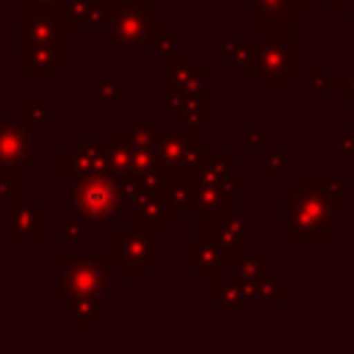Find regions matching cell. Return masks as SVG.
<instances>
[{
    "label": "cell",
    "mask_w": 354,
    "mask_h": 354,
    "mask_svg": "<svg viewBox=\"0 0 354 354\" xmlns=\"http://www.w3.org/2000/svg\"><path fill=\"white\" fill-rule=\"evenodd\" d=\"M335 216L321 180L301 177L290 191H285V238L288 241H332Z\"/></svg>",
    "instance_id": "6da1fadb"
},
{
    "label": "cell",
    "mask_w": 354,
    "mask_h": 354,
    "mask_svg": "<svg viewBox=\"0 0 354 354\" xmlns=\"http://www.w3.org/2000/svg\"><path fill=\"white\" fill-rule=\"evenodd\" d=\"M158 6L133 3L116 6L111 14V47L113 50H155L158 47Z\"/></svg>",
    "instance_id": "7a4b0ae2"
},
{
    "label": "cell",
    "mask_w": 354,
    "mask_h": 354,
    "mask_svg": "<svg viewBox=\"0 0 354 354\" xmlns=\"http://www.w3.org/2000/svg\"><path fill=\"white\" fill-rule=\"evenodd\" d=\"M252 44L257 53L260 88H282L285 80L296 75V33H263V39Z\"/></svg>",
    "instance_id": "3957f363"
},
{
    "label": "cell",
    "mask_w": 354,
    "mask_h": 354,
    "mask_svg": "<svg viewBox=\"0 0 354 354\" xmlns=\"http://www.w3.org/2000/svg\"><path fill=\"white\" fill-rule=\"evenodd\" d=\"M113 260L124 277H144L158 263V230L141 224L113 230Z\"/></svg>",
    "instance_id": "277c9868"
},
{
    "label": "cell",
    "mask_w": 354,
    "mask_h": 354,
    "mask_svg": "<svg viewBox=\"0 0 354 354\" xmlns=\"http://www.w3.org/2000/svg\"><path fill=\"white\" fill-rule=\"evenodd\" d=\"M122 185L116 180H86L75 191V207L83 218L91 221H105L119 213L122 207Z\"/></svg>",
    "instance_id": "5b68a950"
},
{
    "label": "cell",
    "mask_w": 354,
    "mask_h": 354,
    "mask_svg": "<svg viewBox=\"0 0 354 354\" xmlns=\"http://www.w3.org/2000/svg\"><path fill=\"white\" fill-rule=\"evenodd\" d=\"M196 230H199V238H205L216 249V254L224 260V266H235L246 254V238L232 232L224 218H199Z\"/></svg>",
    "instance_id": "8992f818"
},
{
    "label": "cell",
    "mask_w": 354,
    "mask_h": 354,
    "mask_svg": "<svg viewBox=\"0 0 354 354\" xmlns=\"http://www.w3.org/2000/svg\"><path fill=\"white\" fill-rule=\"evenodd\" d=\"M160 64V88H205L202 80L207 77V69L196 61V55L183 50L180 55Z\"/></svg>",
    "instance_id": "52a82bcc"
},
{
    "label": "cell",
    "mask_w": 354,
    "mask_h": 354,
    "mask_svg": "<svg viewBox=\"0 0 354 354\" xmlns=\"http://www.w3.org/2000/svg\"><path fill=\"white\" fill-rule=\"evenodd\" d=\"M174 218V207L163 196V191H141L136 196V224L149 230H163Z\"/></svg>",
    "instance_id": "ba28073f"
},
{
    "label": "cell",
    "mask_w": 354,
    "mask_h": 354,
    "mask_svg": "<svg viewBox=\"0 0 354 354\" xmlns=\"http://www.w3.org/2000/svg\"><path fill=\"white\" fill-rule=\"evenodd\" d=\"M235 205V191L227 185L196 188V213L199 218H227Z\"/></svg>",
    "instance_id": "9c48e42d"
},
{
    "label": "cell",
    "mask_w": 354,
    "mask_h": 354,
    "mask_svg": "<svg viewBox=\"0 0 354 354\" xmlns=\"http://www.w3.org/2000/svg\"><path fill=\"white\" fill-rule=\"evenodd\" d=\"M183 260H185V266H191V268H194L199 277H205V279L218 277L221 268H224V260L216 254V249H213L205 238L188 241L185 249H183Z\"/></svg>",
    "instance_id": "30bf717a"
},
{
    "label": "cell",
    "mask_w": 354,
    "mask_h": 354,
    "mask_svg": "<svg viewBox=\"0 0 354 354\" xmlns=\"http://www.w3.org/2000/svg\"><path fill=\"white\" fill-rule=\"evenodd\" d=\"M232 177V155H210L188 180L196 185V188H210V185H227ZM230 188V185H227Z\"/></svg>",
    "instance_id": "8fae6325"
},
{
    "label": "cell",
    "mask_w": 354,
    "mask_h": 354,
    "mask_svg": "<svg viewBox=\"0 0 354 354\" xmlns=\"http://www.w3.org/2000/svg\"><path fill=\"white\" fill-rule=\"evenodd\" d=\"M160 191L169 199V205L174 207V213H183V216L196 213V185L188 177H169Z\"/></svg>",
    "instance_id": "7c38bea8"
},
{
    "label": "cell",
    "mask_w": 354,
    "mask_h": 354,
    "mask_svg": "<svg viewBox=\"0 0 354 354\" xmlns=\"http://www.w3.org/2000/svg\"><path fill=\"white\" fill-rule=\"evenodd\" d=\"M235 271L246 282H266L271 277V254H243L235 263Z\"/></svg>",
    "instance_id": "4fadbf2b"
},
{
    "label": "cell",
    "mask_w": 354,
    "mask_h": 354,
    "mask_svg": "<svg viewBox=\"0 0 354 354\" xmlns=\"http://www.w3.org/2000/svg\"><path fill=\"white\" fill-rule=\"evenodd\" d=\"M180 116H183V124H185L188 130H194V133L205 130L207 122H210V113H207V91L196 94V97L180 111Z\"/></svg>",
    "instance_id": "5bb4252c"
},
{
    "label": "cell",
    "mask_w": 354,
    "mask_h": 354,
    "mask_svg": "<svg viewBox=\"0 0 354 354\" xmlns=\"http://www.w3.org/2000/svg\"><path fill=\"white\" fill-rule=\"evenodd\" d=\"M285 169H288V163H285L282 152H263L257 160V171L263 180H279V177H285Z\"/></svg>",
    "instance_id": "9a60e30c"
},
{
    "label": "cell",
    "mask_w": 354,
    "mask_h": 354,
    "mask_svg": "<svg viewBox=\"0 0 354 354\" xmlns=\"http://www.w3.org/2000/svg\"><path fill=\"white\" fill-rule=\"evenodd\" d=\"M321 185H324V194L329 196L332 207L337 210V216H343V213L348 210V191H346V183L337 180V177H332V180H321Z\"/></svg>",
    "instance_id": "2e32d148"
},
{
    "label": "cell",
    "mask_w": 354,
    "mask_h": 354,
    "mask_svg": "<svg viewBox=\"0 0 354 354\" xmlns=\"http://www.w3.org/2000/svg\"><path fill=\"white\" fill-rule=\"evenodd\" d=\"M285 299V282L282 279H274L268 277L266 282H260V301H268V304H279Z\"/></svg>",
    "instance_id": "e0dca14e"
},
{
    "label": "cell",
    "mask_w": 354,
    "mask_h": 354,
    "mask_svg": "<svg viewBox=\"0 0 354 354\" xmlns=\"http://www.w3.org/2000/svg\"><path fill=\"white\" fill-rule=\"evenodd\" d=\"M266 141H271V127H254L246 133V147L249 149H260Z\"/></svg>",
    "instance_id": "ac0fdd59"
},
{
    "label": "cell",
    "mask_w": 354,
    "mask_h": 354,
    "mask_svg": "<svg viewBox=\"0 0 354 354\" xmlns=\"http://www.w3.org/2000/svg\"><path fill=\"white\" fill-rule=\"evenodd\" d=\"M346 88H348L346 108H348V113L354 116V64H351V66H348V72H346Z\"/></svg>",
    "instance_id": "d6986e66"
},
{
    "label": "cell",
    "mask_w": 354,
    "mask_h": 354,
    "mask_svg": "<svg viewBox=\"0 0 354 354\" xmlns=\"http://www.w3.org/2000/svg\"><path fill=\"white\" fill-rule=\"evenodd\" d=\"M241 47H243V44H238V41H227V44H224V50H221V55H224V61H227L230 66H232V61L238 58V53H241Z\"/></svg>",
    "instance_id": "ffe728a7"
},
{
    "label": "cell",
    "mask_w": 354,
    "mask_h": 354,
    "mask_svg": "<svg viewBox=\"0 0 354 354\" xmlns=\"http://www.w3.org/2000/svg\"><path fill=\"white\" fill-rule=\"evenodd\" d=\"M348 263H351V268H354V227L348 230Z\"/></svg>",
    "instance_id": "44dd1931"
},
{
    "label": "cell",
    "mask_w": 354,
    "mask_h": 354,
    "mask_svg": "<svg viewBox=\"0 0 354 354\" xmlns=\"http://www.w3.org/2000/svg\"><path fill=\"white\" fill-rule=\"evenodd\" d=\"M348 33L354 36V14H348Z\"/></svg>",
    "instance_id": "7402d4cb"
}]
</instances>
